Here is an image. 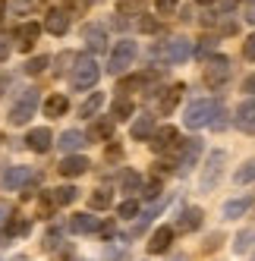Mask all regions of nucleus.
<instances>
[{"label": "nucleus", "instance_id": "nucleus-1", "mask_svg": "<svg viewBox=\"0 0 255 261\" xmlns=\"http://www.w3.org/2000/svg\"><path fill=\"white\" fill-rule=\"evenodd\" d=\"M101 79V66L95 57H79L76 66H72L69 72V88L72 91H88V88H95Z\"/></svg>", "mask_w": 255, "mask_h": 261}, {"label": "nucleus", "instance_id": "nucleus-2", "mask_svg": "<svg viewBox=\"0 0 255 261\" xmlns=\"http://www.w3.org/2000/svg\"><path fill=\"white\" fill-rule=\"evenodd\" d=\"M136 54H139V44L136 41H130V38L117 41L114 50H111V60H107V72H111V76H120L123 69H130L136 63Z\"/></svg>", "mask_w": 255, "mask_h": 261}, {"label": "nucleus", "instance_id": "nucleus-3", "mask_svg": "<svg viewBox=\"0 0 255 261\" xmlns=\"http://www.w3.org/2000/svg\"><path fill=\"white\" fill-rule=\"evenodd\" d=\"M192 54H195V47H192L189 38H170V41H164V47H155V57H161L164 63H170V66L186 63Z\"/></svg>", "mask_w": 255, "mask_h": 261}, {"label": "nucleus", "instance_id": "nucleus-4", "mask_svg": "<svg viewBox=\"0 0 255 261\" xmlns=\"http://www.w3.org/2000/svg\"><path fill=\"white\" fill-rule=\"evenodd\" d=\"M35 110H38V91H35V88H26L22 95L13 101V107H10V123H13V126H26V123L35 117Z\"/></svg>", "mask_w": 255, "mask_h": 261}, {"label": "nucleus", "instance_id": "nucleus-5", "mask_svg": "<svg viewBox=\"0 0 255 261\" xmlns=\"http://www.w3.org/2000/svg\"><path fill=\"white\" fill-rule=\"evenodd\" d=\"M214 110H217V101H208V98L192 101V104L186 107V114H183L186 129H202V126H208L211 117H214Z\"/></svg>", "mask_w": 255, "mask_h": 261}, {"label": "nucleus", "instance_id": "nucleus-6", "mask_svg": "<svg viewBox=\"0 0 255 261\" xmlns=\"http://www.w3.org/2000/svg\"><path fill=\"white\" fill-rule=\"evenodd\" d=\"M38 173L32 170V167H22V164H16V167H7V173H4V189L7 192H19V189H29V186H38Z\"/></svg>", "mask_w": 255, "mask_h": 261}, {"label": "nucleus", "instance_id": "nucleus-7", "mask_svg": "<svg viewBox=\"0 0 255 261\" xmlns=\"http://www.w3.org/2000/svg\"><path fill=\"white\" fill-rule=\"evenodd\" d=\"M224 164H227V154H224V151H211L208 161H205L202 176H198V189H202V192H211L214 186H217V179H221Z\"/></svg>", "mask_w": 255, "mask_h": 261}, {"label": "nucleus", "instance_id": "nucleus-8", "mask_svg": "<svg viewBox=\"0 0 255 261\" xmlns=\"http://www.w3.org/2000/svg\"><path fill=\"white\" fill-rule=\"evenodd\" d=\"M230 79V60L224 57V54H217V57H211L205 63V85L217 88V85H224Z\"/></svg>", "mask_w": 255, "mask_h": 261}, {"label": "nucleus", "instance_id": "nucleus-9", "mask_svg": "<svg viewBox=\"0 0 255 261\" xmlns=\"http://www.w3.org/2000/svg\"><path fill=\"white\" fill-rule=\"evenodd\" d=\"M158 154H164V151H176L180 148V133L173 126H161V129H155V136H151V142H148Z\"/></svg>", "mask_w": 255, "mask_h": 261}, {"label": "nucleus", "instance_id": "nucleus-10", "mask_svg": "<svg viewBox=\"0 0 255 261\" xmlns=\"http://www.w3.org/2000/svg\"><path fill=\"white\" fill-rule=\"evenodd\" d=\"M82 41H85V47L92 50V54H104L107 50V32H104V25H98V22L82 25Z\"/></svg>", "mask_w": 255, "mask_h": 261}, {"label": "nucleus", "instance_id": "nucleus-11", "mask_svg": "<svg viewBox=\"0 0 255 261\" xmlns=\"http://www.w3.org/2000/svg\"><path fill=\"white\" fill-rule=\"evenodd\" d=\"M233 123H236V129H240V133L255 136V98H249V101H243L240 107H236Z\"/></svg>", "mask_w": 255, "mask_h": 261}, {"label": "nucleus", "instance_id": "nucleus-12", "mask_svg": "<svg viewBox=\"0 0 255 261\" xmlns=\"http://www.w3.org/2000/svg\"><path fill=\"white\" fill-rule=\"evenodd\" d=\"M26 145H29V151H35V154H47L54 148V133L47 126H38V129H32V133L26 136Z\"/></svg>", "mask_w": 255, "mask_h": 261}, {"label": "nucleus", "instance_id": "nucleus-13", "mask_svg": "<svg viewBox=\"0 0 255 261\" xmlns=\"http://www.w3.org/2000/svg\"><path fill=\"white\" fill-rule=\"evenodd\" d=\"M198 158H202V139H186L183 145H180V170H192V167L198 164Z\"/></svg>", "mask_w": 255, "mask_h": 261}, {"label": "nucleus", "instance_id": "nucleus-14", "mask_svg": "<svg viewBox=\"0 0 255 261\" xmlns=\"http://www.w3.org/2000/svg\"><path fill=\"white\" fill-rule=\"evenodd\" d=\"M155 117L151 114H139L136 117V123H133V129H130V136L136 139V142H151V136H155Z\"/></svg>", "mask_w": 255, "mask_h": 261}, {"label": "nucleus", "instance_id": "nucleus-15", "mask_svg": "<svg viewBox=\"0 0 255 261\" xmlns=\"http://www.w3.org/2000/svg\"><path fill=\"white\" fill-rule=\"evenodd\" d=\"M88 158L85 154H66L63 161H60V176H82V173H88Z\"/></svg>", "mask_w": 255, "mask_h": 261}, {"label": "nucleus", "instance_id": "nucleus-16", "mask_svg": "<svg viewBox=\"0 0 255 261\" xmlns=\"http://www.w3.org/2000/svg\"><path fill=\"white\" fill-rule=\"evenodd\" d=\"M173 227H158L155 233H151V239H148V252L151 255H161V252H167L170 249V242H173Z\"/></svg>", "mask_w": 255, "mask_h": 261}, {"label": "nucleus", "instance_id": "nucleus-17", "mask_svg": "<svg viewBox=\"0 0 255 261\" xmlns=\"http://www.w3.org/2000/svg\"><path fill=\"white\" fill-rule=\"evenodd\" d=\"M38 35H41V29L35 22H22L19 29H16V47H19V50H32L35 41H38Z\"/></svg>", "mask_w": 255, "mask_h": 261}, {"label": "nucleus", "instance_id": "nucleus-18", "mask_svg": "<svg viewBox=\"0 0 255 261\" xmlns=\"http://www.w3.org/2000/svg\"><path fill=\"white\" fill-rule=\"evenodd\" d=\"M69 230L76 233V236L95 233V230H101V220H98L95 214H72V217H69Z\"/></svg>", "mask_w": 255, "mask_h": 261}, {"label": "nucleus", "instance_id": "nucleus-19", "mask_svg": "<svg viewBox=\"0 0 255 261\" xmlns=\"http://www.w3.org/2000/svg\"><path fill=\"white\" fill-rule=\"evenodd\" d=\"M44 29L50 35H57V38H60V35H66L69 32V13L66 10H50L47 19H44Z\"/></svg>", "mask_w": 255, "mask_h": 261}, {"label": "nucleus", "instance_id": "nucleus-20", "mask_svg": "<svg viewBox=\"0 0 255 261\" xmlns=\"http://www.w3.org/2000/svg\"><path fill=\"white\" fill-rule=\"evenodd\" d=\"M202 217H205V211L192 204V208H186L183 214H180V220H176V230H180V233H192V230H198V227H202Z\"/></svg>", "mask_w": 255, "mask_h": 261}, {"label": "nucleus", "instance_id": "nucleus-21", "mask_svg": "<svg viewBox=\"0 0 255 261\" xmlns=\"http://www.w3.org/2000/svg\"><path fill=\"white\" fill-rule=\"evenodd\" d=\"M85 133H79V129H66V133H60V139H57V145H60V151H66V154H76L79 148L85 145Z\"/></svg>", "mask_w": 255, "mask_h": 261}, {"label": "nucleus", "instance_id": "nucleus-22", "mask_svg": "<svg viewBox=\"0 0 255 261\" xmlns=\"http://www.w3.org/2000/svg\"><path fill=\"white\" fill-rule=\"evenodd\" d=\"M183 85H170L167 91L161 95V101H158V110H161V117H167V114H173V107L180 104V98H183Z\"/></svg>", "mask_w": 255, "mask_h": 261}, {"label": "nucleus", "instance_id": "nucleus-23", "mask_svg": "<svg viewBox=\"0 0 255 261\" xmlns=\"http://www.w3.org/2000/svg\"><path fill=\"white\" fill-rule=\"evenodd\" d=\"M249 208H252V195H243V198H230V201L224 204L221 214H224L227 220H236V217H243Z\"/></svg>", "mask_w": 255, "mask_h": 261}, {"label": "nucleus", "instance_id": "nucleus-24", "mask_svg": "<svg viewBox=\"0 0 255 261\" xmlns=\"http://www.w3.org/2000/svg\"><path fill=\"white\" fill-rule=\"evenodd\" d=\"M158 79V69H148V72H139V76H130V79H123L120 82V91H133V88H145V85H151Z\"/></svg>", "mask_w": 255, "mask_h": 261}, {"label": "nucleus", "instance_id": "nucleus-25", "mask_svg": "<svg viewBox=\"0 0 255 261\" xmlns=\"http://www.w3.org/2000/svg\"><path fill=\"white\" fill-rule=\"evenodd\" d=\"M111 136H114V120L111 117H104V120H95L92 123V129H88V139H95V142H111Z\"/></svg>", "mask_w": 255, "mask_h": 261}, {"label": "nucleus", "instance_id": "nucleus-26", "mask_svg": "<svg viewBox=\"0 0 255 261\" xmlns=\"http://www.w3.org/2000/svg\"><path fill=\"white\" fill-rule=\"evenodd\" d=\"M66 110H69V98H66V95H50V98L44 101V114H47V117H54V120L63 117Z\"/></svg>", "mask_w": 255, "mask_h": 261}, {"label": "nucleus", "instance_id": "nucleus-27", "mask_svg": "<svg viewBox=\"0 0 255 261\" xmlns=\"http://www.w3.org/2000/svg\"><path fill=\"white\" fill-rule=\"evenodd\" d=\"M101 107H104V95H101V91H92V95H88V98L82 101V107H79V117H95Z\"/></svg>", "mask_w": 255, "mask_h": 261}, {"label": "nucleus", "instance_id": "nucleus-28", "mask_svg": "<svg viewBox=\"0 0 255 261\" xmlns=\"http://www.w3.org/2000/svg\"><path fill=\"white\" fill-rule=\"evenodd\" d=\"M133 110H136V107H133L130 98H117V101L111 104V120H114V123H117V120H130Z\"/></svg>", "mask_w": 255, "mask_h": 261}, {"label": "nucleus", "instance_id": "nucleus-29", "mask_svg": "<svg viewBox=\"0 0 255 261\" xmlns=\"http://www.w3.org/2000/svg\"><path fill=\"white\" fill-rule=\"evenodd\" d=\"M148 0H117V13L120 16H142Z\"/></svg>", "mask_w": 255, "mask_h": 261}, {"label": "nucleus", "instance_id": "nucleus-30", "mask_svg": "<svg viewBox=\"0 0 255 261\" xmlns=\"http://www.w3.org/2000/svg\"><path fill=\"white\" fill-rule=\"evenodd\" d=\"M50 195H54V201H57V208H63V204H72L79 198V189L76 186H60V189H54Z\"/></svg>", "mask_w": 255, "mask_h": 261}, {"label": "nucleus", "instance_id": "nucleus-31", "mask_svg": "<svg viewBox=\"0 0 255 261\" xmlns=\"http://www.w3.org/2000/svg\"><path fill=\"white\" fill-rule=\"evenodd\" d=\"M233 182H236V186H249V182H255V158H249V161L240 167V170L233 173Z\"/></svg>", "mask_w": 255, "mask_h": 261}, {"label": "nucleus", "instance_id": "nucleus-32", "mask_svg": "<svg viewBox=\"0 0 255 261\" xmlns=\"http://www.w3.org/2000/svg\"><path fill=\"white\" fill-rule=\"evenodd\" d=\"M111 201H114V195L107 192V189H95V192H92V198H88V204H92L95 211H104V208H111Z\"/></svg>", "mask_w": 255, "mask_h": 261}, {"label": "nucleus", "instance_id": "nucleus-33", "mask_svg": "<svg viewBox=\"0 0 255 261\" xmlns=\"http://www.w3.org/2000/svg\"><path fill=\"white\" fill-rule=\"evenodd\" d=\"M120 189H123V192H139V189H142V176H139L136 170H126L123 179H120Z\"/></svg>", "mask_w": 255, "mask_h": 261}, {"label": "nucleus", "instance_id": "nucleus-34", "mask_svg": "<svg viewBox=\"0 0 255 261\" xmlns=\"http://www.w3.org/2000/svg\"><path fill=\"white\" fill-rule=\"evenodd\" d=\"M32 7H35V0H10V16H26L32 13Z\"/></svg>", "mask_w": 255, "mask_h": 261}, {"label": "nucleus", "instance_id": "nucleus-35", "mask_svg": "<svg viewBox=\"0 0 255 261\" xmlns=\"http://www.w3.org/2000/svg\"><path fill=\"white\" fill-rule=\"evenodd\" d=\"M214 133H221V129L227 126V110H224V104H217V110H214V117H211V123H208Z\"/></svg>", "mask_w": 255, "mask_h": 261}, {"label": "nucleus", "instance_id": "nucleus-36", "mask_svg": "<svg viewBox=\"0 0 255 261\" xmlns=\"http://www.w3.org/2000/svg\"><path fill=\"white\" fill-rule=\"evenodd\" d=\"M117 214H120V217H126V220L136 217V214H139V201H136V198H126L120 208H117Z\"/></svg>", "mask_w": 255, "mask_h": 261}, {"label": "nucleus", "instance_id": "nucleus-37", "mask_svg": "<svg viewBox=\"0 0 255 261\" xmlns=\"http://www.w3.org/2000/svg\"><path fill=\"white\" fill-rule=\"evenodd\" d=\"M252 239H255V233H252V230H243L240 236H236V242H233V249H236V252L243 255V252H246V249L252 246Z\"/></svg>", "mask_w": 255, "mask_h": 261}, {"label": "nucleus", "instance_id": "nucleus-38", "mask_svg": "<svg viewBox=\"0 0 255 261\" xmlns=\"http://www.w3.org/2000/svg\"><path fill=\"white\" fill-rule=\"evenodd\" d=\"M47 63H50L47 57H32V60L26 63V72H29V76H38V72H44Z\"/></svg>", "mask_w": 255, "mask_h": 261}, {"label": "nucleus", "instance_id": "nucleus-39", "mask_svg": "<svg viewBox=\"0 0 255 261\" xmlns=\"http://www.w3.org/2000/svg\"><path fill=\"white\" fill-rule=\"evenodd\" d=\"M161 29V22L155 19V16H142V19H139V32H145V35H155Z\"/></svg>", "mask_w": 255, "mask_h": 261}, {"label": "nucleus", "instance_id": "nucleus-40", "mask_svg": "<svg viewBox=\"0 0 255 261\" xmlns=\"http://www.w3.org/2000/svg\"><path fill=\"white\" fill-rule=\"evenodd\" d=\"M54 211H57V201H54V195H50V192H44V195H41V214H44V217H50Z\"/></svg>", "mask_w": 255, "mask_h": 261}, {"label": "nucleus", "instance_id": "nucleus-41", "mask_svg": "<svg viewBox=\"0 0 255 261\" xmlns=\"http://www.w3.org/2000/svg\"><path fill=\"white\" fill-rule=\"evenodd\" d=\"M76 60H79V57H76V54H69V50L60 54V57H57V72H66V69H69L66 63H76Z\"/></svg>", "mask_w": 255, "mask_h": 261}, {"label": "nucleus", "instance_id": "nucleus-42", "mask_svg": "<svg viewBox=\"0 0 255 261\" xmlns=\"http://www.w3.org/2000/svg\"><path fill=\"white\" fill-rule=\"evenodd\" d=\"M243 57L246 60H255V32L246 38V44H243Z\"/></svg>", "mask_w": 255, "mask_h": 261}, {"label": "nucleus", "instance_id": "nucleus-43", "mask_svg": "<svg viewBox=\"0 0 255 261\" xmlns=\"http://www.w3.org/2000/svg\"><path fill=\"white\" fill-rule=\"evenodd\" d=\"M176 4H180V0H158V13H161V16H167V13L176 10Z\"/></svg>", "mask_w": 255, "mask_h": 261}, {"label": "nucleus", "instance_id": "nucleus-44", "mask_svg": "<svg viewBox=\"0 0 255 261\" xmlns=\"http://www.w3.org/2000/svg\"><path fill=\"white\" fill-rule=\"evenodd\" d=\"M158 192H161V179H151L145 186V198H158Z\"/></svg>", "mask_w": 255, "mask_h": 261}, {"label": "nucleus", "instance_id": "nucleus-45", "mask_svg": "<svg viewBox=\"0 0 255 261\" xmlns=\"http://www.w3.org/2000/svg\"><path fill=\"white\" fill-rule=\"evenodd\" d=\"M10 38H4V35H0V60H10Z\"/></svg>", "mask_w": 255, "mask_h": 261}, {"label": "nucleus", "instance_id": "nucleus-46", "mask_svg": "<svg viewBox=\"0 0 255 261\" xmlns=\"http://www.w3.org/2000/svg\"><path fill=\"white\" fill-rule=\"evenodd\" d=\"M243 91H246V95H255V72L243 79Z\"/></svg>", "mask_w": 255, "mask_h": 261}, {"label": "nucleus", "instance_id": "nucleus-47", "mask_svg": "<svg viewBox=\"0 0 255 261\" xmlns=\"http://www.w3.org/2000/svg\"><path fill=\"white\" fill-rule=\"evenodd\" d=\"M208 50H214V38H205L202 44H198V57H205Z\"/></svg>", "mask_w": 255, "mask_h": 261}, {"label": "nucleus", "instance_id": "nucleus-48", "mask_svg": "<svg viewBox=\"0 0 255 261\" xmlns=\"http://www.w3.org/2000/svg\"><path fill=\"white\" fill-rule=\"evenodd\" d=\"M246 22L255 25V0H246Z\"/></svg>", "mask_w": 255, "mask_h": 261}, {"label": "nucleus", "instance_id": "nucleus-49", "mask_svg": "<svg viewBox=\"0 0 255 261\" xmlns=\"http://www.w3.org/2000/svg\"><path fill=\"white\" fill-rule=\"evenodd\" d=\"M120 154H123V151H120L117 145H111V148H107V161H111V158H120Z\"/></svg>", "mask_w": 255, "mask_h": 261}, {"label": "nucleus", "instance_id": "nucleus-50", "mask_svg": "<svg viewBox=\"0 0 255 261\" xmlns=\"http://www.w3.org/2000/svg\"><path fill=\"white\" fill-rule=\"evenodd\" d=\"M101 233H104L107 239H111V236H114V223H104V227H101Z\"/></svg>", "mask_w": 255, "mask_h": 261}, {"label": "nucleus", "instance_id": "nucleus-51", "mask_svg": "<svg viewBox=\"0 0 255 261\" xmlns=\"http://www.w3.org/2000/svg\"><path fill=\"white\" fill-rule=\"evenodd\" d=\"M173 261H189V258H186V255H180V258H173Z\"/></svg>", "mask_w": 255, "mask_h": 261}, {"label": "nucleus", "instance_id": "nucleus-52", "mask_svg": "<svg viewBox=\"0 0 255 261\" xmlns=\"http://www.w3.org/2000/svg\"><path fill=\"white\" fill-rule=\"evenodd\" d=\"M195 4H214V0H195Z\"/></svg>", "mask_w": 255, "mask_h": 261}]
</instances>
